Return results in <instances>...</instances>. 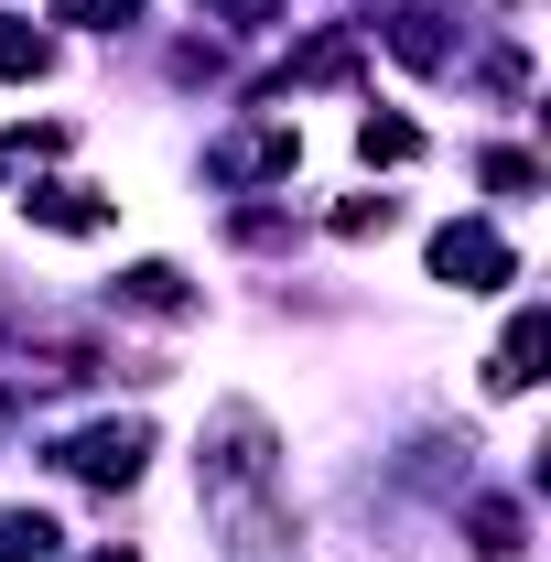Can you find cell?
<instances>
[{
	"mask_svg": "<svg viewBox=\"0 0 551 562\" xmlns=\"http://www.w3.org/2000/svg\"><path fill=\"white\" fill-rule=\"evenodd\" d=\"M476 552L486 562H519V519H508V508H476Z\"/></svg>",
	"mask_w": 551,
	"mask_h": 562,
	"instance_id": "7c38bea8",
	"label": "cell"
},
{
	"mask_svg": "<svg viewBox=\"0 0 551 562\" xmlns=\"http://www.w3.org/2000/svg\"><path fill=\"white\" fill-rule=\"evenodd\" d=\"M508 271H519V260H508L497 227H443V238H432V281H454V292H497Z\"/></svg>",
	"mask_w": 551,
	"mask_h": 562,
	"instance_id": "7a4b0ae2",
	"label": "cell"
},
{
	"mask_svg": "<svg viewBox=\"0 0 551 562\" xmlns=\"http://www.w3.org/2000/svg\"><path fill=\"white\" fill-rule=\"evenodd\" d=\"M541 357H551V314H519V325L497 336V368H486V390H530V379H541Z\"/></svg>",
	"mask_w": 551,
	"mask_h": 562,
	"instance_id": "3957f363",
	"label": "cell"
},
{
	"mask_svg": "<svg viewBox=\"0 0 551 562\" xmlns=\"http://www.w3.org/2000/svg\"><path fill=\"white\" fill-rule=\"evenodd\" d=\"M22 206H33V227H55V238H87V227H109V206H98L87 184H33Z\"/></svg>",
	"mask_w": 551,
	"mask_h": 562,
	"instance_id": "277c9868",
	"label": "cell"
},
{
	"mask_svg": "<svg viewBox=\"0 0 551 562\" xmlns=\"http://www.w3.org/2000/svg\"><path fill=\"white\" fill-rule=\"evenodd\" d=\"M216 11H227V22H260V11H271V0H216Z\"/></svg>",
	"mask_w": 551,
	"mask_h": 562,
	"instance_id": "5bb4252c",
	"label": "cell"
},
{
	"mask_svg": "<svg viewBox=\"0 0 551 562\" xmlns=\"http://www.w3.org/2000/svg\"><path fill=\"white\" fill-rule=\"evenodd\" d=\"M55 22H87V33H120V22H140V0H55Z\"/></svg>",
	"mask_w": 551,
	"mask_h": 562,
	"instance_id": "8fae6325",
	"label": "cell"
},
{
	"mask_svg": "<svg viewBox=\"0 0 551 562\" xmlns=\"http://www.w3.org/2000/svg\"><path fill=\"white\" fill-rule=\"evenodd\" d=\"M390 55L401 66H443V11H401L390 22Z\"/></svg>",
	"mask_w": 551,
	"mask_h": 562,
	"instance_id": "52a82bcc",
	"label": "cell"
},
{
	"mask_svg": "<svg viewBox=\"0 0 551 562\" xmlns=\"http://www.w3.org/2000/svg\"><path fill=\"white\" fill-rule=\"evenodd\" d=\"M55 552H66V530L44 508H0V562H55Z\"/></svg>",
	"mask_w": 551,
	"mask_h": 562,
	"instance_id": "8992f818",
	"label": "cell"
},
{
	"mask_svg": "<svg viewBox=\"0 0 551 562\" xmlns=\"http://www.w3.org/2000/svg\"><path fill=\"white\" fill-rule=\"evenodd\" d=\"M140 465H151V432L140 422H87L66 443V476H87V487H131Z\"/></svg>",
	"mask_w": 551,
	"mask_h": 562,
	"instance_id": "6da1fadb",
	"label": "cell"
},
{
	"mask_svg": "<svg viewBox=\"0 0 551 562\" xmlns=\"http://www.w3.org/2000/svg\"><path fill=\"white\" fill-rule=\"evenodd\" d=\"M292 76H314V87H336V76H357V33H314Z\"/></svg>",
	"mask_w": 551,
	"mask_h": 562,
	"instance_id": "30bf717a",
	"label": "cell"
},
{
	"mask_svg": "<svg viewBox=\"0 0 551 562\" xmlns=\"http://www.w3.org/2000/svg\"><path fill=\"white\" fill-rule=\"evenodd\" d=\"M44 66H55V33H44V22H22V11H0V76L22 87V76H44Z\"/></svg>",
	"mask_w": 551,
	"mask_h": 562,
	"instance_id": "5b68a950",
	"label": "cell"
},
{
	"mask_svg": "<svg viewBox=\"0 0 551 562\" xmlns=\"http://www.w3.org/2000/svg\"><path fill=\"white\" fill-rule=\"evenodd\" d=\"M0 162H11V140H0Z\"/></svg>",
	"mask_w": 551,
	"mask_h": 562,
	"instance_id": "2e32d148",
	"label": "cell"
},
{
	"mask_svg": "<svg viewBox=\"0 0 551 562\" xmlns=\"http://www.w3.org/2000/svg\"><path fill=\"white\" fill-rule=\"evenodd\" d=\"M120 292H131L140 314H184V271H173V260H140V271L120 281Z\"/></svg>",
	"mask_w": 551,
	"mask_h": 562,
	"instance_id": "ba28073f",
	"label": "cell"
},
{
	"mask_svg": "<svg viewBox=\"0 0 551 562\" xmlns=\"http://www.w3.org/2000/svg\"><path fill=\"white\" fill-rule=\"evenodd\" d=\"M390 227V195H346L336 206V238H379Z\"/></svg>",
	"mask_w": 551,
	"mask_h": 562,
	"instance_id": "4fadbf2b",
	"label": "cell"
},
{
	"mask_svg": "<svg viewBox=\"0 0 551 562\" xmlns=\"http://www.w3.org/2000/svg\"><path fill=\"white\" fill-rule=\"evenodd\" d=\"M357 151H368V162H412L421 131H412V120H379V109H368V120H357Z\"/></svg>",
	"mask_w": 551,
	"mask_h": 562,
	"instance_id": "9c48e42d",
	"label": "cell"
},
{
	"mask_svg": "<svg viewBox=\"0 0 551 562\" xmlns=\"http://www.w3.org/2000/svg\"><path fill=\"white\" fill-rule=\"evenodd\" d=\"M98 562H131V552H98Z\"/></svg>",
	"mask_w": 551,
	"mask_h": 562,
	"instance_id": "9a60e30c",
	"label": "cell"
}]
</instances>
